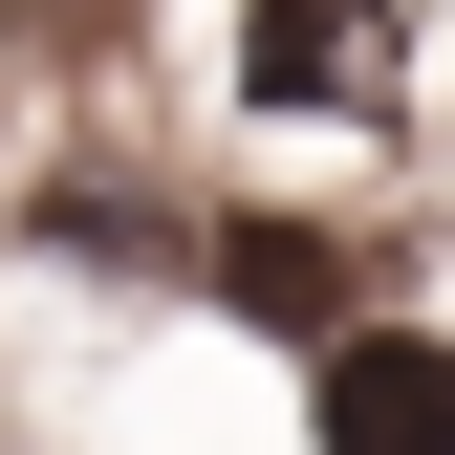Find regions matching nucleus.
<instances>
[{"mask_svg":"<svg viewBox=\"0 0 455 455\" xmlns=\"http://www.w3.org/2000/svg\"><path fill=\"white\" fill-rule=\"evenodd\" d=\"M239 108L282 131H369V108H412V0H239Z\"/></svg>","mask_w":455,"mask_h":455,"instance_id":"nucleus-1","label":"nucleus"},{"mask_svg":"<svg viewBox=\"0 0 455 455\" xmlns=\"http://www.w3.org/2000/svg\"><path fill=\"white\" fill-rule=\"evenodd\" d=\"M304 455H455V325H347L304 347Z\"/></svg>","mask_w":455,"mask_h":455,"instance_id":"nucleus-2","label":"nucleus"},{"mask_svg":"<svg viewBox=\"0 0 455 455\" xmlns=\"http://www.w3.org/2000/svg\"><path fill=\"white\" fill-rule=\"evenodd\" d=\"M347 260L369 239H325V217H196V304L217 325H282V347H347V325H369Z\"/></svg>","mask_w":455,"mask_h":455,"instance_id":"nucleus-3","label":"nucleus"},{"mask_svg":"<svg viewBox=\"0 0 455 455\" xmlns=\"http://www.w3.org/2000/svg\"><path fill=\"white\" fill-rule=\"evenodd\" d=\"M22 239H44V260H87V282H131V239H152V196H108V174H87V196H44Z\"/></svg>","mask_w":455,"mask_h":455,"instance_id":"nucleus-4","label":"nucleus"}]
</instances>
